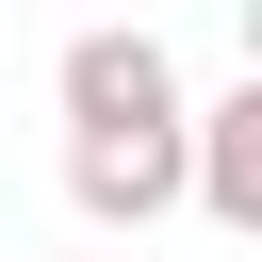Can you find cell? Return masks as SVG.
I'll return each instance as SVG.
<instances>
[{
  "label": "cell",
  "instance_id": "3",
  "mask_svg": "<svg viewBox=\"0 0 262 262\" xmlns=\"http://www.w3.org/2000/svg\"><path fill=\"white\" fill-rule=\"evenodd\" d=\"M180 115H196V98H180ZM66 213H98V229L180 213V131H147V147H66Z\"/></svg>",
  "mask_w": 262,
  "mask_h": 262
},
{
  "label": "cell",
  "instance_id": "4",
  "mask_svg": "<svg viewBox=\"0 0 262 262\" xmlns=\"http://www.w3.org/2000/svg\"><path fill=\"white\" fill-rule=\"evenodd\" d=\"M131 262H147V246H131Z\"/></svg>",
  "mask_w": 262,
  "mask_h": 262
},
{
  "label": "cell",
  "instance_id": "1",
  "mask_svg": "<svg viewBox=\"0 0 262 262\" xmlns=\"http://www.w3.org/2000/svg\"><path fill=\"white\" fill-rule=\"evenodd\" d=\"M49 98H66V147H147V131H180V66H164V33H131V16L66 33Z\"/></svg>",
  "mask_w": 262,
  "mask_h": 262
},
{
  "label": "cell",
  "instance_id": "2",
  "mask_svg": "<svg viewBox=\"0 0 262 262\" xmlns=\"http://www.w3.org/2000/svg\"><path fill=\"white\" fill-rule=\"evenodd\" d=\"M180 196L213 229H262V82H229V98L180 115Z\"/></svg>",
  "mask_w": 262,
  "mask_h": 262
}]
</instances>
